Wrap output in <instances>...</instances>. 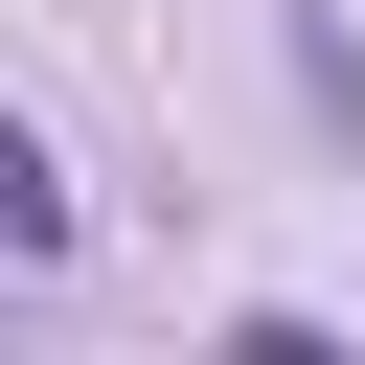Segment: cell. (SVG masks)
Wrapping results in <instances>:
<instances>
[{"mask_svg": "<svg viewBox=\"0 0 365 365\" xmlns=\"http://www.w3.org/2000/svg\"><path fill=\"white\" fill-rule=\"evenodd\" d=\"M0 274H68V160L0 114Z\"/></svg>", "mask_w": 365, "mask_h": 365, "instance_id": "obj_1", "label": "cell"}]
</instances>
